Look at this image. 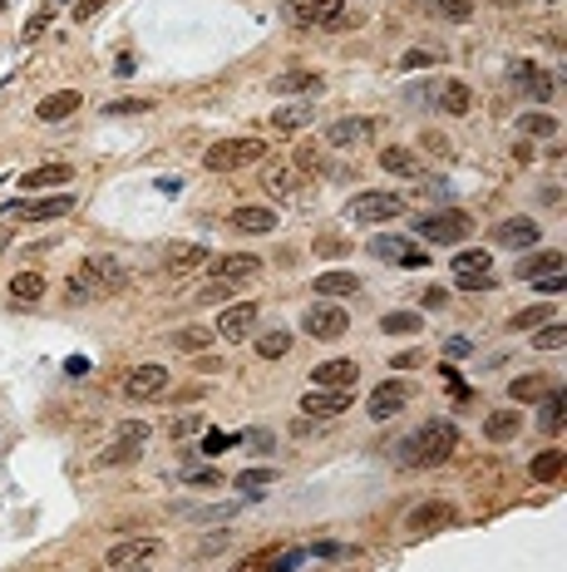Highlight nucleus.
Wrapping results in <instances>:
<instances>
[{"mask_svg":"<svg viewBox=\"0 0 567 572\" xmlns=\"http://www.w3.org/2000/svg\"><path fill=\"white\" fill-rule=\"evenodd\" d=\"M425 64H439V50H409L400 60V69H425Z\"/></svg>","mask_w":567,"mask_h":572,"instance_id":"48","label":"nucleus"},{"mask_svg":"<svg viewBox=\"0 0 567 572\" xmlns=\"http://www.w3.org/2000/svg\"><path fill=\"white\" fill-rule=\"evenodd\" d=\"M538 395H547V380H538V375H523V380L508 385V400L514 404H528V400H538Z\"/></svg>","mask_w":567,"mask_h":572,"instance_id":"39","label":"nucleus"},{"mask_svg":"<svg viewBox=\"0 0 567 572\" xmlns=\"http://www.w3.org/2000/svg\"><path fill=\"white\" fill-rule=\"evenodd\" d=\"M262 484H271V474H267V469H247V474L237 478V488H247V494H257Z\"/></svg>","mask_w":567,"mask_h":572,"instance_id":"49","label":"nucleus"},{"mask_svg":"<svg viewBox=\"0 0 567 572\" xmlns=\"http://www.w3.org/2000/svg\"><path fill=\"white\" fill-rule=\"evenodd\" d=\"M79 104H85V99H79V89H60V94L40 99V109H35V114H40V124H60V118H69Z\"/></svg>","mask_w":567,"mask_h":572,"instance_id":"24","label":"nucleus"},{"mask_svg":"<svg viewBox=\"0 0 567 572\" xmlns=\"http://www.w3.org/2000/svg\"><path fill=\"white\" fill-rule=\"evenodd\" d=\"M380 168H385V173H395V178H415V173H419V163H415V153H409V149L390 143V149L380 153Z\"/></svg>","mask_w":567,"mask_h":572,"instance_id":"31","label":"nucleus"},{"mask_svg":"<svg viewBox=\"0 0 567 572\" xmlns=\"http://www.w3.org/2000/svg\"><path fill=\"white\" fill-rule=\"evenodd\" d=\"M355 272H326V276H316V291H321V297H351L355 291Z\"/></svg>","mask_w":567,"mask_h":572,"instance_id":"34","label":"nucleus"},{"mask_svg":"<svg viewBox=\"0 0 567 572\" xmlns=\"http://www.w3.org/2000/svg\"><path fill=\"white\" fill-rule=\"evenodd\" d=\"M538 282H543V286H538L543 297H563V272H557V276H538Z\"/></svg>","mask_w":567,"mask_h":572,"instance_id":"56","label":"nucleus"},{"mask_svg":"<svg viewBox=\"0 0 567 572\" xmlns=\"http://www.w3.org/2000/svg\"><path fill=\"white\" fill-rule=\"evenodd\" d=\"M262 188H267L271 198L296 192V168H291V163H267V168H262Z\"/></svg>","mask_w":567,"mask_h":572,"instance_id":"30","label":"nucleus"},{"mask_svg":"<svg viewBox=\"0 0 567 572\" xmlns=\"http://www.w3.org/2000/svg\"><path fill=\"white\" fill-rule=\"evenodd\" d=\"M370 252L385 257V262H400V266H429V252L415 247V242H405V237H375Z\"/></svg>","mask_w":567,"mask_h":572,"instance_id":"16","label":"nucleus"},{"mask_svg":"<svg viewBox=\"0 0 567 572\" xmlns=\"http://www.w3.org/2000/svg\"><path fill=\"white\" fill-rule=\"evenodd\" d=\"M104 5H109V0H75V20H94Z\"/></svg>","mask_w":567,"mask_h":572,"instance_id":"53","label":"nucleus"},{"mask_svg":"<svg viewBox=\"0 0 567 572\" xmlns=\"http://www.w3.org/2000/svg\"><path fill=\"white\" fill-rule=\"evenodd\" d=\"M355 390H316L311 385L306 395H301V414H311V420H336L341 410H351Z\"/></svg>","mask_w":567,"mask_h":572,"instance_id":"7","label":"nucleus"},{"mask_svg":"<svg viewBox=\"0 0 567 572\" xmlns=\"http://www.w3.org/2000/svg\"><path fill=\"white\" fill-rule=\"evenodd\" d=\"M252 326H257V301H237V306H227L223 316H217V336L232 340V346L252 336Z\"/></svg>","mask_w":567,"mask_h":572,"instance_id":"11","label":"nucleus"},{"mask_svg":"<svg viewBox=\"0 0 567 572\" xmlns=\"http://www.w3.org/2000/svg\"><path fill=\"white\" fill-rule=\"evenodd\" d=\"M207 272H213L217 282H247V276L262 272V257H252V252H227V257H213V262H207Z\"/></svg>","mask_w":567,"mask_h":572,"instance_id":"15","label":"nucleus"},{"mask_svg":"<svg viewBox=\"0 0 567 572\" xmlns=\"http://www.w3.org/2000/svg\"><path fill=\"white\" fill-rule=\"evenodd\" d=\"M267 159V143L262 138H223L203 153V168L207 173H237V168H252V163Z\"/></svg>","mask_w":567,"mask_h":572,"instance_id":"3","label":"nucleus"},{"mask_svg":"<svg viewBox=\"0 0 567 572\" xmlns=\"http://www.w3.org/2000/svg\"><path fill=\"white\" fill-rule=\"evenodd\" d=\"M311 124V104H287V109H277L271 114V134H281V138H291V134H301V128Z\"/></svg>","mask_w":567,"mask_h":572,"instance_id":"28","label":"nucleus"},{"mask_svg":"<svg viewBox=\"0 0 567 572\" xmlns=\"http://www.w3.org/2000/svg\"><path fill=\"white\" fill-rule=\"evenodd\" d=\"M380 331H385V336H419L425 321H419L415 311H390V316L380 321Z\"/></svg>","mask_w":567,"mask_h":572,"instance_id":"35","label":"nucleus"},{"mask_svg":"<svg viewBox=\"0 0 567 572\" xmlns=\"http://www.w3.org/2000/svg\"><path fill=\"white\" fill-rule=\"evenodd\" d=\"M129 286V266L114 262V257L94 252L79 262V272H69V301H99V297H114Z\"/></svg>","mask_w":567,"mask_h":572,"instance_id":"2","label":"nucleus"},{"mask_svg":"<svg viewBox=\"0 0 567 572\" xmlns=\"http://www.w3.org/2000/svg\"><path fill=\"white\" fill-rule=\"evenodd\" d=\"M454 449H459V429H454L450 420H429V424H419L409 439H400L395 459L405 469H439Z\"/></svg>","mask_w":567,"mask_h":572,"instance_id":"1","label":"nucleus"},{"mask_svg":"<svg viewBox=\"0 0 567 572\" xmlns=\"http://www.w3.org/2000/svg\"><path fill=\"white\" fill-rule=\"evenodd\" d=\"M474 233V217L469 212H459V208H444V212H425L419 217V237L425 242H464V237Z\"/></svg>","mask_w":567,"mask_h":572,"instance_id":"4","label":"nucleus"},{"mask_svg":"<svg viewBox=\"0 0 567 572\" xmlns=\"http://www.w3.org/2000/svg\"><path fill=\"white\" fill-rule=\"evenodd\" d=\"M193 429H203V420H198V414H182V420H173V439H188Z\"/></svg>","mask_w":567,"mask_h":572,"instance_id":"51","label":"nucleus"},{"mask_svg":"<svg viewBox=\"0 0 567 572\" xmlns=\"http://www.w3.org/2000/svg\"><path fill=\"white\" fill-rule=\"evenodd\" d=\"M114 439H118V445H134V449H139V439H153V424L124 420V424H114Z\"/></svg>","mask_w":567,"mask_h":572,"instance_id":"40","label":"nucleus"},{"mask_svg":"<svg viewBox=\"0 0 567 572\" xmlns=\"http://www.w3.org/2000/svg\"><path fill=\"white\" fill-rule=\"evenodd\" d=\"M518 429H523V414H518V410H493L489 420H483V435H489L493 445H503V439H518Z\"/></svg>","mask_w":567,"mask_h":572,"instance_id":"26","label":"nucleus"},{"mask_svg":"<svg viewBox=\"0 0 567 572\" xmlns=\"http://www.w3.org/2000/svg\"><path fill=\"white\" fill-rule=\"evenodd\" d=\"M341 11H345V0H287L291 25H336Z\"/></svg>","mask_w":567,"mask_h":572,"instance_id":"8","label":"nucleus"},{"mask_svg":"<svg viewBox=\"0 0 567 572\" xmlns=\"http://www.w3.org/2000/svg\"><path fill=\"white\" fill-rule=\"evenodd\" d=\"M425 306H429V311L444 306V291H439V286H425Z\"/></svg>","mask_w":567,"mask_h":572,"instance_id":"59","label":"nucleus"},{"mask_svg":"<svg viewBox=\"0 0 567 572\" xmlns=\"http://www.w3.org/2000/svg\"><path fill=\"white\" fill-rule=\"evenodd\" d=\"M271 568V552H252V558H242L232 572H267Z\"/></svg>","mask_w":567,"mask_h":572,"instance_id":"50","label":"nucleus"},{"mask_svg":"<svg viewBox=\"0 0 567 572\" xmlns=\"http://www.w3.org/2000/svg\"><path fill=\"white\" fill-rule=\"evenodd\" d=\"M163 390H168V371H163V365H134V371L124 375V395H129L134 404L158 400Z\"/></svg>","mask_w":567,"mask_h":572,"instance_id":"6","label":"nucleus"},{"mask_svg":"<svg viewBox=\"0 0 567 572\" xmlns=\"http://www.w3.org/2000/svg\"><path fill=\"white\" fill-rule=\"evenodd\" d=\"M213 262V252H207L203 242H173L168 247V272L182 276V272H198V266Z\"/></svg>","mask_w":567,"mask_h":572,"instance_id":"21","label":"nucleus"},{"mask_svg":"<svg viewBox=\"0 0 567 572\" xmlns=\"http://www.w3.org/2000/svg\"><path fill=\"white\" fill-rule=\"evenodd\" d=\"M134 454H139L134 445H124V449H104V464H129Z\"/></svg>","mask_w":567,"mask_h":572,"instance_id":"55","label":"nucleus"},{"mask_svg":"<svg viewBox=\"0 0 567 572\" xmlns=\"http://www.w3.org/2000/svg\"><path fill=\"white\" fill-rule=\"evenodd\" d=\"M237 445H242V435H223V429H207L198 449H203L207 459H217V454H227V449H237Z\"/></svg>","mask_w":567,"mask_h":572,"instance_id":"41","label":"nucleus"},{"mask_svg":"<svg viewBox=\"0 0 567 572\" xmlns=\"http://www.w3.org/2000/svg\"><path fill=\"white\" fill-rule=\"evenodd\" d=\"M533 346H538V350H563V346H567V331H563V321H547V331H538V336H533Z\"/></svg>","mask_w":567,"mask_h":572,"instance_id":"44","label":"nucleus"},{"mask_svg":"<svg viewBox=\"0 0 567 572\" xmlns=\"http://www.w3.org/2000/svg\"><path fill=\"white\" fill-rule=\"evenodd\" d=\"M149 109V99H118V104H109V114H143Z\"/></svg>","mask_w":567,"mask_h":572,"instance_id":"54","label":"nucleus"},{"mask_svg":"<svg viewBox=\"0 0 567 572\" xmlns=\"http://www.w3.org/2000/svg\"><path fill=\"white\" fill-rule=\"evenodd\" d=\"M557 474H563V449H547V454L533 459V478H538V484H557Z\"/></svg>","mask_w":567,"mask_h":572,"instance_id":"37","label":"nucleus"},{"mask_svg":"<svg viewBox=\"0 0 567 572\" xmlns=\"http://www.w3.org/2000/svg\"><path fill=\"white\" fill-rule=\"evenodd\" d=\"M69 178H75V168H65V163H45V168L20 173V188H25V192H40V188H65Z\"/></svg>","mask_w":567,"mask_h":572,"instance_id":"23","label":"nucleus"},{"mask_svg":"<svg viewBox=\"0 0 567 572\" xmlns=\"http://www.w3.org/2000/svg\"><path fill=\"white\" fill-rule=\"evenodd\" d=\"M188 484H193V488H217V484H227V478L213 474V469H198V474H188Z\"/></svg>","mask_w":567,"mask_h":572,"instance_id":"52","label":"nucleus"},{"mask_svg":"<svg viewBox=\"0 0 567 572\" xmlns=\"http://www.w3.org/2000/svg\"><path fill=\"white\" fill-rule=\"evenodd\" d=\"M563 272V252H538V257H528L523 266H518V276L523 282H538V276H557Z\"/></svg>","mask_w":567,"mask_h":572,"instance_id":"32","label":"nucleus"},{"mask_svg":"<svg viewBox=\"0 0 567 572\" xmlns=\"http://www.w3.org/2000/svg\"><path fill=\"white\" fill-rule=\"evenodd\" d=\"M237 233H271L277 227V208H232Z\"/></svg>","mask_w":567,"mask_h":572,"instance_id":"25","label":"nucleus"},{"mask_svg":"<svg viewBox=\"0 0 567 572\" xmlns=\"http://www.w3.org/2000/svg\"><path fill=\"white\" fill-rule=\"evenodd\" d=\"M508 85H518L523 94H533V99L553 94V75H547V69H538L533 60H508Z\"/></svg>","mask_w":567,"mask_h":572,"instance_id":"12","label":"nucleus"},{"mask_svg":"<svg viewBox=\"0 0 567 572\" xmlns=\"http://www.w3.org/2000/svg\"><path fill=\"white\" fill-rule=\"evenodd\" d=\"M400 212H405V198H400V192H360V198L351 202L355 223H390Z\"/></svg>","mask_w":567,"mask_h":572,"instance_id":"5","label":"nucleus"},{"mask_svg":"<svg viewBox=\"0 0 567 572\" xmlns=\"http://www.w3.org/2000/svg\"><path fill=\"white\" fill-rule=\"evenodd\" d=\"M538 223L533 217H508V223H498L493 227V242L498 247H538Z\"/></svg>","mask_w":567,"mask_h":572,"instance_id":"20","label":"nucleus"},{"mask_svg":"<svg viewBox=\"0 0 567 572\" xmlns=\"http://www.w3.org/2000/svg\"><path fill=\"white\" fill-rule=\"evenodd\" d=\"M173 346H178V350H207V346H213V331H203V326L178 331V336H173Z\"/></svg>","mask_w":567,"mask_h":572,"instance_id":"43","label":"nucleus"},{"mask_svg":"<svg viewBox=\"0 0 567 572\" xmlns=\"http://www.w3.org/2000/svg\"><path fill=\"white\" fill-rule=\"evenodd\" d=\"M489 266H493L489 247H469V252H454V276H459V282H469V276H489Z\"/></svg>","mask_w":567,"mask_h":572,"instance_id":"29","label":"nucleus"},{"mask_svg":"<svg viewBox=\"0 0 567 572\" xmlns=\"http://www.w3.org/2000/svg\"><path fill=\"white\" fill-rule=\"evenodd\" d=\"M518 128H523L528 138H553L557 134V118L553 114H523V118H518Z\"/></svg>","mask_w":567,"mask_h":572,"instance_id":"42","label":"nucleus"},{"mask_svg":"<svg viewBox=\"0 0 567 572\" xmlns=\"http://www.w3.org/2000/svg\"><path fill=\"white\" fill-rule=\"evenodd\" d=\"M69 208H75V198H69V192L35 198V202H11V212H15V217H25V223H50V217H65Z\"/></svg>","mask_w":567,"mask_h":572,"instance_id":"14","label":"nucleus"},{"mask_svg":"<svg viewBox=\"0 0 567 572\" xmlns=\"http://www.w3.org/2000/svg\"><path fill=\"white\" fill-rule=\"evenodd\" d=\"M439 109H444V114H469L474 109V89L464 85V79H450V85H439Z\"/></svg>","mask_w":567,"mask_h":572,"instance_id":"27","label":"nucleus"},{"mask_svg":"<svg viewBox=\"0 0 567 572\" xmlns=\"http://www.w3.org/2000/svg\"><path fill=\"white\" fill-rule=\"evenodd\" d=\"M287 350H291L287 331H267V336H257V355H262V361H281Z\"/></svg>","mask_w":567,"mask_h":572,"instance_id":"36","label":"nucleus"},{"mask_svg":"<svg viewBox=\"0 0 567 572\" xmlns=\"http://www.w3.org/2000/svg\"><path fill=\"white\" fill-rule=\"evenodd\" d=\"M311 385L316 390H355L360 385V365L355 361H326L311 371Z\"/></svg>","mask_w":567,"mask_h":572,"instance_id":"13","label":"nucleus"},{"mask_svg":"<svg viewBox=\"0 0 567 572\" xmlns=\"http://www.w3.org/2000/svg\"><path fill=\"white\" fill-rule=\"evenodd\" d=\"M163 552V538H124L109 548V568H124V562H153Z\"/></svg>","mask_w":567,"mask_h":572,"instance_id":"18","label":"nucleus"},{"mask_svg":"<svg viewBox=\"0 0 567 572\" xmlns=\"http://www.w3.org/2000/svg\"><path fill=\"white\" fill-rule=\"evenodd\" d=\"M434 11L444 15V20H469L474 5H469V0H434Z\"/></svg>","mask_w":567,"mask_h":572,"instance_id":"47","label":"nucleus"},{"mask_svg":"<svg viewBox=\"0 0 567 572\" xmlns=\"http://www.w3.org/2000/svg\"><path fill=\"white\" fill-rule=\"evenodd\" d=\"M11 297L15 301H40L45 297V276L40 272H15L11 276Z\"/></svg>","mask_w":567,"mask_h":572,"instance_id":"33","label":"nucleus"},{"mask_svg":"<svg viewBox=\"0 0 567 572\" xmlns=\"http://www.w3.org/2000/svg\"><path fill=\"white\" fill-rule=\"evenodd\" d=\"M271 89H277V94H321L326 79L316 75V69H287V75L271 79Z\"/></svg>","mask_w":567,"mask_h":572,"instance_id":"22","label":"nucleus"},{"mask_svg":"<svg viewBox=\"0 0 567 572\" xmlns=\"http://www.w3.org/2000/svg\"><path fill=\"white\" fill-rule=\"evenodd\" d=\"M409 385L405 380H385V385H375L370 390V404H365V410H370V420H390V414H400L409 404Z\"/></svg>","mask_w":567,"mask_h":572,"instance_id":"9","label":"nucleus"},{"mask_svg":"<svg viewBox=\"0 0 567 572\" xmlns=\"http://www.w3.org/2000/svg\"><path fill=\"white\" fill-rule=\"evenodd\" d=\"M425 149H429V153H439V159H450V143H444L439 134H429V128H425Z\"/></svg>","mask_w":567,"mask_h":572,"instance_id":"57","label":"nucleus"},{"mask_svg":"<svg viewBox=\"0 0 567 572\" xmlns=\"http://www.w3.org/2000/svg\"><path fill=\"white\" fill-rule=\"evenodd\" d=\"M301 326H306V336H316V340H341L345 326H351V316H345L341 306H311Z\"/></svg>","mask_w":567,"mask_h":572,"instance_id":"10","label":"nucleus"},{"mask_svg":"<svg viewBox=\"0 0 567 572\" xmlns=\"http://www.w3.org/2000/svg\"><path fill=\"white\" fill-rule=\"evenodd\" d=\"M65 371H69V375H89V361H85V355H69Z\"/></svg>","mask_w":567,"mask_h":572,"instance_id":"58","label":"nucleus"},{"mask_svg":"<svg viewBox=\"0 0 567 572\" xmlns=\"http://www.w3.org/2000/svg\"><path fill=\"white\" fill-rule=\"evenodd\" d=\"M459 519V513H454V503H444V498H434V503H419L415 513H409V533H439V528H450V523Z\"/></svg>","mask_w":567,"mask_h":572,"instance_id":"17","label":"nucleus"},{"mask_svg":"<svg viewBox=\"0 0 567 572\" xmlns=\"http://www.w3.org/2000/svg\"><path fill=\"white\" fill-rule=\"evenodd\" d=\"M242 439H247V445H252V449H271V439L262 435V429H252V435H242Z\"/></svg>","mask_w":567,"mask_h":572,"instance_id":"60","label":"nucleus"},{"mask_svg":"<svg viewBox=\"0 0 567 572\" xmlns=\"http://www.w3.org/2000/svg\"><path fill=\"white\" fill-rule=\"evenodd\" d=\"M109 572H153V562H124V568H109Z\"/></svg>","mask_w":567,"mask_h":572,"instance_id":"61","label":"nucleus"},{"mask_svg":"<svg viewBox=\"0 0 567 572\" xmlns=\"http://www.w3.org/2000/svg\"><path fill=\"white\" fill-rule=\"evenodd\" d=\"M528 326H547V306H528L508 321V331H528Z\"/></svg>","mask_w":567,"mask_h":572,"instance_id":"45","label":"nucleus"},{"mask_svg":"<svg viewBox=\"0 0 567 572\" xmlns=\"http://www.w3.org/2000/svg\"><path fill=\"white\" fill-rule=\"evenodd\" d=\"M301 562H311V552H306V548H291V552H281V558H271L267 572H296Z\"/></svg>","mask_w":567,"mask_h":572,"instance_id":"46","label":"nucleus"},{"mask_svg":"<svg viewBox=\"0 0 567 572\" xmlns=\"http://www.w3.org/2000/svg\"><path fill=\"white\" fill-rule=\"evenodd\" d=\"M543 429L547 435H563V390H553V395H543Z\"/></svg>","mask_w":567,"mask_h":572,"instance_id":"38","label":"nucleus"},{"mask_svg":"<svg viewBox=\"0 0 567 572\" xmlns=\"http://www.w3.org/2000/svg\"><path fill=\"white\" fill-rule=\"evenodd\" d=\"M365 138H370V118H360V114H345L326 128V143H331V149H360Z\"/></svg>","mask_w":567,"mask_h":572,"instance_id":"19","label":"nucleus"}]
</instances>
